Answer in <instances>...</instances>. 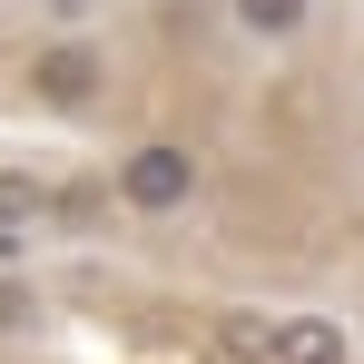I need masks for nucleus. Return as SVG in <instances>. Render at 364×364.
I'll return each instance as SVG.
<instances>
[{"label": "nucleus", "instance_id": "obj_4", "mask_svg": "<svg viewBox=\"0 0 364 364\" xmlns=\"http://www.w3.org/2000/svg\"><path fill=\"white\" fill-rule=\"evenodd\" d=\"M266 364H355L335 315H266Z\"/></svg>", "mask_w": 364, "mask_h": 364}, {"label": "nucleus", "instance_id": "obj_2", "mask_svg": "<svg viewBox=\"0 0 364 364\" xmlns=\"http://www.w3.org/2000/svg\"><path fill=\"white\" fill-rule=\"evenodd\" d=\"M109 187H119L128 217H187L207 197V158H197V138H138Z\"/></svg>", "mask_w": 364, "mask_h": 364}, {"label": "nucleus", "instance_id": "obj_8", "mask_svg": "<svg viewBox=\"0 0 364 364\" xmlns=\"http://www.w3.org/2000/svg\"><path fill=\"white\" fill-rule=\"evenodd\" d=\"M0 10H10V0H0Z\"/></svg>", "mask_w": 364, "mask_h": 364}, {"label": "nucleus", "instance_id": "obj_7", "mask_svg": "<svg viewBox=\"0 0 364 364\" xmlns=\"http://www.w3.org/2000/svg\"><path fill=\"white\" fill-rule=\"evenodd\" d=\"M40 325V286L30 276H0V335H30Z\"/></svg>", "mask_w": 364, "mask_h": 364}, {"label": "nucleus", "instance_id": "obj_5", "mask_svg": "<svg viewBox=\"0 0 364 364\" xmlns=\"http://www.w3.org/2000/svg\"><path fill=\"white\" fill-rule=\"evenodd\" d=\"M227 20H237V40H256V50H296L305 30H315V0H227Z\"/></svg>", "mask_w": 364, "mask_h": 364}, {"label": "nucleus", "instance_id": "obj_1", "mask_svg": "<svg viewBox=\"0 0 364 364\" xmlns=\"http://www.w3.org/2000/svg\"><path fill=\"white\" fill-rule=\"evenodd\" d=\"M20 89H30V109H50V119H89V109L109 99V40H89V30L40 40V50L20 60Z\"/></svg>", "mask_w": 364, "mask_h": 364}, {"label": "nucleus", "instance_id": "obj_6", "mask_svg": "<svg viewBox=\"0 0 364 364\" xmlns=\"http://www.w3.org/2000/svg\"><path fill=\"white\" fill-rule=\"evenodd\" d=\"M217 355H237V364H266V315L227 305V315H217Z\"/></svg>", "mask_w": 364, "mask_h": 364}, {"label": "nucleus", "instance_id": "obj_3", "mask_svg": "<svg viewBox=\"0 0 364 364\" xmlns=\"http://www.w3.org/2000/svg\"><path fill=\"white\" fill-rule=\"evenodd\" d=\"M40 227H50V178L40 168H0V276H20Z\"/></svg>", "mask_w": 364, "mask_h": 364}]
</instances>
